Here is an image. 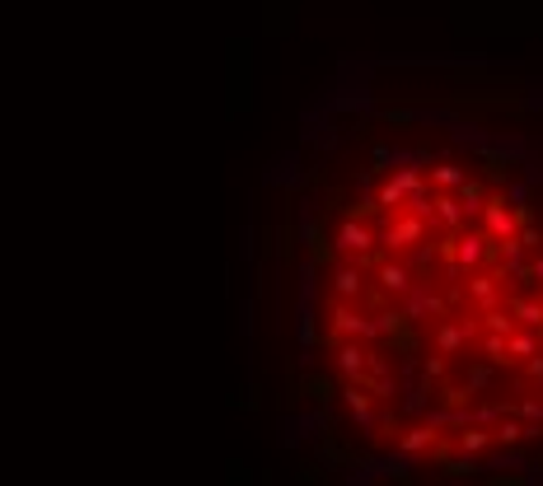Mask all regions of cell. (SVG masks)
Wrapping results in <instances>:
<instances>
[{"label": "cell", "mask_w": 543, "mask_h": 486, "mask_svg": "<svg viewBox=\"0 0 543 486\" xmlns=\"http://www.w3.org/2000/svg\"><path fill=\"white\" fill-rule=\"evenodd\" d=\"M337 360H342V370H346V375H361L366 351H361V346H342V351H337Z\"/></svg>", "instance_id": "6da1fadb"}, {"label": "cell", "mask_w": 543, "mask_h": 486, "mask_svg": "<svg viewBox=\"0 0 543 486\" xmlns=\"http://www.w3.org/2000/svg\"><path fill=\"white\" fill-rule=\"evenodd\" d=\"M525 435H529V426H520V421H501V426H496V439H501V444H520Z\"/></svg>", "instance_id": "7a4b0ae2"}]
</instances>
